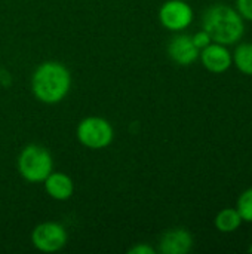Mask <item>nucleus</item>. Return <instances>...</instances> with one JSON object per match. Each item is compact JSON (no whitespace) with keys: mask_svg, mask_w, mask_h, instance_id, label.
<instances>
[{"mask_svg":"<svg viewBox=\"0 0 252 254\" xmlns=\"http://www.w3.org/2000/svg\"><path fill=\"white\" fill-rule=\"evenodd\" d=\"M193 249V237L184 228L166 231L159 241V252L163 254H187Z\"/></svg>","mask_w":252,"mask_h":254,"instance_id":"1a4fd4ad","label":"nucleus"},{"mask_svg":"<svg viewBox=\"0 0 252 254\" xmlns=\"http://www.w3.org/2000/svg\"><path fill=\"white\" fill-rule=\"evenodd\" d=\"M53 168V161L48 149L39 144L25 146L18 156V171L30 183L43 182Z\"/></svg>","mask_w":252,"mask_h":254,"instance_id":"7ed1b4c3","label":"nucleus"},{"mask_svg":"<svg viewBox=\"0 0 252 254\" xmlns=\"http://www.w3.org/2000/svg\"><path fill=\"white\" fill-rule=\"evenodd\" d=\"M242 217L241 214L238 213L236 208H223L221 211L217 213L215 219H214V225H215V229L221 234H233L236 232L241 225H242Z\"/></svg>","mask_w":252,"mask_h":254,"instance_id":"9b49d317","label":"nucleus"},{"mask_svg":"<svg viewBox=\"0 0 252 254\" xmlns=\"http://www.w3.org/2000/svg\"><path fill=\"white\" fill-rule=\"evenodd\" d=\"M31 243L39 252L55 253L67 244V232L59 223L43 222L33 229Z\"/></svg>","mask_w":252,"mask_h":254,"instance_id":"39448f33","label":"nucleus"},{"mask_svg":"<svg viewBox=\"0 0 252 254\" xmlns=\"http://www.w3.org/2000/svg\"><path fill=\"white\" fill-rule=\"evenodd\" d=\"M199 58L202 61V65L208 71L215 74L226 73L233 64L232 52L229 51V48L217 42H211L206 48L201 49Z\"/></svg>","mask_w":252,"mask_h":254,"instance_id":"0eeeda50","label":"nucleus"},{"mask_svg":"<svg viewBox=\"0 0 252 254\" xmlns=\"http://www.w3.org/2000/svg\"><path fill=\"white\" fill-rule=\"evenodd\" d=\"M202 28L211 36L212 42L230 46L242 40L245 34V19L239 15L236 7L217 3L203 12Z\"/></svg>","mask_w":252,"mask_h":254,"instance_id":"f257e3e1","label":"nucleus"},{"mask_svg":"<svg viewBox=\"0 0 252 254\" xmlns=\"http://www.w3.org/2000/svg\"><path fill=\"white\" fill-rule=\"evenodd\" d=\"M186 1H187V0H186Z\"/></svg>","mask_w":252,"mask_h":254,"instance_id":"f3484780","label":"nucleus"},{"mask_svg":"<svg viewBox=\"0 0 252 254\" xmlns=\"http://www.w3.org/2000/svg\"><path fill=\"white\" fill-rule=\"evenodd\" d=\"M236 10L245 21L252 22V0H236Z\"/></svg>","mask_w":252,"mask_h":254,"instance_id":"4468645a","label":"nucleus"},{"mask_svg":"<svg viewBox=\"0 0 252 254\" xmlns=\"http://www.w3.org/2000/svg\"><path fill=\"white\" fill-rule=\"evenodd\" d=\"M129 254H154V249L147 244H137L128 250Z\"/></svg>","mask_w":252,"mask_h":254,"instance_id":"dca6fc26","label":"nucleus"},{"mask_svg":"<svg viewBox=\"0 0 252 254\" xmlns=\"http://www.w3.org/2000/svg\"><path fill=\"white\" fill-rule=\"evenodd\" d=\"M43 185L46 193L56 201H67L74 192V183L71 177L64 173H50L43 180Z\"/></svg>","mask_w":252,"mask_h":254,"instance_id":"9d476101","label":"nucleus"},{"mask_svg":"<svg viewBox=\"0 0 252 254\" xmlns=\"http://www.w3.org/2000/svg\"><path fill=\"white\" fill-rule=\"evenodd\" d=\"M199 54L201 51L189 34H177L168 45V55L178 65H192L199 58Z\"/></svg>","mask_w":252,"mask_h":254,"instance_id":"6e6552de","label":"nucleus"},{"mask_svg":"<svg viewBox=\"0 0 252 254\" xmlns=\"http://www.w3.org/2000/svg\"><path fill=\"white\" fill-rule=\"evenodd\" d=\"M71 86L68 68L58 61H45L33 73L31 89L34 97L45 104H56L65 98Z\"/></svg>","mask_w":252,"mask_h":254,"instance_id":"f03ea898","label":"nucleus"},{"mask_svg":"<svg viewBox=\"0 0 252 254\" xmlns=\"http://www.w3.org/2000/svg\"><path fill=\"white\" fill-rule=\"evenodd\" d=\"M233 64L235 67L247 74V76H252V43L250 42H241L238 43V46L235 48L233 54Z\"/></svg>","mask_w":252,"mask_h":254,"instance_id":"f8f14e48","label":"nucleus"},{"mask_svg":"<svg viewBox=\"0 0 252 254\" xmlns=\"http://www.w3.org/2000/svg\"><path fill=\"white\" fill-rule=\"evenodd\" d=\"M113 127L104 118L89 116L80 121L77 125V138L88 149L100 150L108 147L113 141Z\"/></svg>","mask_w":252,"mask_h":254,"instance_id":"20e7f679","label":"nucleus"},{"mask_svg":"<svg viewBox=\"0 0 252 254\" xmlns=\"http://www.w3.org/2000/svg\"><path fill=\"white\" fill-rule=\"evenodd\" d=\"M160 24L171 31H181L193 21V9L186 0H168L159 9Z\"/></svg>","mask_w":252,"mask_h":254,"instance_id":"423d86ee","label":"nucleus"},{"mask_svg":"<svg viewBox=\"0 0 252 254\" xmlns=\"http://www.w3.org/2000/svg\"><path fill=\"white\" fill-rule=\"evenodd\" d=\"M236 210L241 214L242 222L252 223V188H248L239 195Z\"/></svg>","mask_w":252,"mask_h":254,"instance_id":"ddd939ff","label":"nucleus"},{"mask_svg":"<svg viewBox=\"0 0 252 254\" xmlns=\"http://www.w3.org/2000/svg\"><path fill=\"white\" fill-rule=\"evenodd\" d=\"M192 39H193V43L196 45V48L201 51V49H203V48H206L211 42H212V39H211V36L202 28L201 31H198V33H195L193 36H192Z\"/></svg>","mask_w":252,"mask_h":254,"instance_id":"2eb2a0df","label":"nucleus"}]
</instances>
